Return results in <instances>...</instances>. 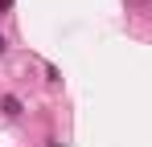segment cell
Returning <instances> with one entry per match:
<instances>
[{
    "mask_svg": "<svg viewBox=\"0 0 152 147\" xmlns=\"http://www.w3.org/2000/svg\"><path fill=\"white\" fill-rule=\"evenodd\" d=\"M0 53H4V37H0Z\"/></svg>",
    "mask_w": 152,
    "mask_h": 147,
    "instance_id": "cell-2",
    "label": "cell"
},
{
    "mask_svg": "<svg viewBox=\"0 0 152 147\" xmlns=\"http://www.w3.org/2000/svg\"><path fill=\"white\" fill-rule=\"evenodd\" d=\"M0 106H4V115H21V102H17V98H12V94L4 98V102H0Z\"/></svg>",
    "mask_w": 152,
    "mask_h": 147,
    "instance_id": "cell-1",
    "label": "cell"
}]
</instances>
